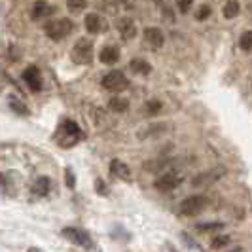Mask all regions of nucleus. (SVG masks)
<instances>
[{
    "mask_svg": "<svg viewBox=\"0 0 252 252\" xmlns=\"http://www.w3.org/2000/svg\"><path fill=\"white\" fill-rule=\"evenodd\" d=\"M80 139H82V129L78 127V124L72 120H63L59 129H57V139H55L59 142V146L70 148V146L78 144Z\"/></svg>",
    "mask_w": 252,
    "mask_h": 252,
    "instance_id": "nucleus-1",
    "label": "nucleus"
},
{
    "mask_svg": "<svg viewBox=\"0 0 252 252\" xmlns=\"http://www.w3.org/2000/svg\"><path fill=\"white\" fill-rule=\"evenodd\" d=\"M72 29H74V23H72L70 19L59 17V19H53V21H50V23H46L44 32H46V36L48 38L55 40V42H59V40H63V38L68 36V34L72 32Z\"/></svg>",
    "mask_w": 252,
    "mask_h": 252,
    "instance_id": "nucleus-2",
    "label": "nucleus"
},
{
    "mask_svg": "<svg viewBox=\"0 0 252 252\" xmlns=\"http://www.w3.org/2000/svg\"><path fill=\"white\" fill-rule=\"evenodd\" d=\"M70 57L78 64H89L93 59V42L88 38H80L70 50Z\"/></svg>",
    "mask_w": 252,
    "mask_h": 252,
    "instance_id": "nucleus-3",
    "label": "nucleus"
},
{
    "mask_svg": "<svg viewBox=\"0 0 252 252\" xmlns=\"http://www.w3.org/2000/svg\"><path fill=\"white\" fill-rule=\"evenodd\" d=\"M102 89H106V91H110V93H122V91H126L129 88V80H127V76L124 72H120V70H112V72H108V74L102 78Z\"/></svg>",
    "mask_w": 252,
    "mask_h": 252,
    "instance_id": "nucleus-4",
    "label": "nucleus"
},
{
    "mask_svg": "<svg viewBox=\"0 0 252 252\" xmlns=\"http://www.w3.org/2000/svg\"><path fill=\"white\" fill-rule=\"evenodd\" d=\"M207 203L209 201H207L205 195H189V197H186L184 201L180 203L178 211H180V215L184 216H195L205 211Z\"/></svg>",
    "mask_w": 252,
    "mask_h": 252,
    "instance_id": "nucleus-5",
    "label": "nucleus"
},
{
    "mask_svg": "<svg viewBox=\"0 0 252 252\" xmlns=\"http://www.w3.org/2000/svg\"><path fill=\"white\" fill-rule=\"evenodd\" d=\"M63 235L70 241V243H74V245L82 247V249H88V251L95 249V243L91 239V235H89L88 231L80 229V227H64Z\"/></svg>",
    "mask_w": 252,
    "mask_h": 252,
    "instance_id": "nucleus-6",
    "label": "nucleus"
},
{
    "mask_svg": "<svg viewBox=\"0 0 252 252\" xmlns=\"http://www.w3.org/2000/svg\"><path fill=\"white\" fill-rule=\"evenodd\" d=\"M144 42H146L150 48H154V50H159L165 42V36H163V32H161V29H158V27H148V29H144Z\"/></svg>",
    "mask_w": 252,
    "mask_h": 252,
    "instance_id": "nucleus-7",
    "label": "nucleus"
},
{
    "mask_svg": "<svg viewBox=\"0 0 252 252\" xmlns=\"http://www.w3.org/2000/svg\"><path fill=\"white\" fill-rule=\"evenodd\" d=\"M23 80L29 86V89H32V91H40L42 89V78H40V70H38L36 66H27L25 70H23Z\"/></svg>",
    "mask_w": 252,
    "mask_h": 252,
    "instance_id": "nucleus-8",
    "label": "nucleus"
},
{
    "mask_svg": "<svg viewBox=\"0 0 252 252\" xmlns=\"http://www.w3.org/2000/svg\"><path fill=\"white\" fill-rule=\"evenodd\" d=\"M118 32H120V36L124 38V40H133V38L137 36V25H135V21L131 17H122L118 21Z\"/></svg>",
    "mask_w": 252,
    "mask_h": 252,
    "instance_id": "nucleus-9",
    "label": "nucleus"
},
{
    "mask_svg": "<svg viewBox=\"0 0 252 252\" xmlns=\"http://www.w3.org/2000/svg\"><path fill=\"white\" fill-rule=\"evenodd\" d=\"M178 184H180V180H178L175 173H165V175H161L156 180V188L159 189V191H173Z\"/></svg>",
    "mask_w": 252,
    "mask_h": 252,
    "instance_id": "nucleus-10",
    "label": "nucleus"
},
{
    "mask_svg": "<svg viewBox=\"0 0 252 252\" xmlns=\"http://www.w3.org/2000/svg\"><path fill=\"white\" fill-rule=\"evenodd\" d=\"M51 13H53V8H51L50 4L44 2V0H38V2H34V6H32L31 17H32L34 21H40V19H44V17H50Z\"/></svg>",
    "mask_w": 252,
    "mask_h": 252,
    "instance_id": "nucleus-11",
    "label": "nucleus"
},
{
    "mask_svg": "<svg viewBox=\"0 0 252 252\" xmlns=\"http://www.w3.org/2000/svg\"><path fill=\"white\" fill-rule=\"evenodd\" d=\"M110 171H112L114 177L122 178V180H126V182L131 180V171H129V167H127L124 161H120V159H112V163H110Z\"/></svg>",
    "mask_w": 252,
    "mask_h": 252,
    "instance_id": "nucleus-12",
    "label": "nucleus"
},
{
    "mask_svg": "<svg viewBox=\"0 0 252 252\" xmlns=\"http://www.w3.org/2000/svg\"><path fill=\"white\" fill-rule=\"evenodd\" d=\"M50 188H51V182L48 177H38L36 180L32 182V193L38 195V197L48 195V193H50Z\"/></svg>",
    "mask_w": 252,
    "mask_h": 252,
    "instance_id": "nucleus-13",
    "label": "nucleus"
},
{
    "mask_svg": "<svg viewBox=\"0 0 252 252\" xmlns=\"http://www.w3.org/2000/svg\"><path fill=\"white\" fill-rule=\"evenodd\" d=\"M101 63L104 64H114L118 63V59H120V50L116 48V46H104L101 50Z\"/></svg>",
    "mask_w": 252,
    "mask_h": 252,
    "instance_id": "nucleus-14",
    "label": "nucleus"
},
{
    "mask_svg": "<svg viewBox=\"0 0 252 252\" xmlns=\"http://www.w3.org/2000/svg\"><path fill=\"white\" fill-rule=\"evenodd\" d=\"M84 23H86L88 32H91V34H97V32H101V31H102V21H101V17H99L97 13H88Z\"/></svg>",
    "mask_w": 252,
    "mask_h": 252,
    "instance_id": "nucleus-15",
    "label": "nucleus"
},
{
    "mask_svg": "<svg viewBox=\"0 0 252 252\" xmlns=\"http://www.w3.org/2000/svg\"><path fill=\"white\" fill-rule=\"evenodd\" d=\"M129 68H131L135 74H140V76H148L152 72V64L146 63V61H144V59H140V57L133 59V61L129 63Z\"/></svg>",
    "mask_w": 252,
    "mask_h": 252,
    "instance_id": "nucleus-16",
    "label": "nucleus"
},
{
    "mask_svg": "<svg viewBox=\"0 0 252 252\" xmlns=\"http://www.w3.org/2000/svg\"><path fill=\"white\" fill-rule=\"evenodd\" d=\"M108 108H110L112 112H126L127 108H129V101H127V99H122V97H112V99L108 101Z\"/></svg>",
    "mask_w": 252,
    "mask_h": 252,
    "instance_id": "nucleus-17",
    "label": "nucleus"
},
{
    "mask_svg": "<svg viewBox=\"0 0 252 252\" xmlns=\"http://www.w3.org/2000/svg\"><path fill=\"white\" fill-rule=\"evenodd\" d=\"M239 2L237 0H227L226 4H224V8H222V13H224V17L227 19H233L237 13H239Z\"/></svg>",
    "mask_w": 252,
    "mask_h": 252,
    "instance_id": "nucleus-18",
    "label": "nucleus"
},
{
    "mask_svg": "<svg viewBox=\"0 0 252 252\" xmlns=\"http://www.w3.org/2000/svg\"><path fill=\"white\" fill-rule=\"evenodd\" d=\"M66 8H68V12L80 13L88 8V2L86 0H66Z\"/></svg>",
    "mask_w": 252,
    "mask_h": 252,
    "instance_id": "nucleus-19",
    "label": "nucleus"
},
{
    "mask_svg": "<svg viewBox=\"0 0 252 252\" xmlns=\"http://www.w3.org/2000/svg\"><path fill=\"white\" fill-rule=\"evenodd\" d=\"M239 48L243 51L252 50V31H245V32L239 36Z\"/></svg>",
    "mask_w": 252,
    "mask_h": 252,
    "instance_id": "nucleus-20",
    "label": "nucleus"
},
{
    "mask_svg": "<svg viewBox=\"0 0 252 252\" xmlns=\"http://www.w3.org/2000/svg\"><path fill=\"white\" fill-rule=\"evenodd\" d=\"M197 229H199L201 233L220 231V229H224V224H222V222H205V224H197Z\"/></svg>",
    "mask_w": 252,
    "mask_h": 252,
    "instance_id": "nucleus-21",
    "label": "nucleus"
},
{
    "mask_svg": "<svg viewBox=\"0 0 252 252\" xmlns=\"http://www.w3.org/2000/svg\"><path fill=\"white\" fill-rule=\"evenodd\" d=\"M10 108H12L13 112L21 114V116H27V114H29V108H27L19 99H15V97H10Z\"/></svg>",
    "mask_w": 252,
    "mask_h": 252,
    "instance_id": "nucleus-22",
    "label": "nucleus"
},
{
    "mask_svg": "<svg viewBox=\"0 0 252 252\" xmlns=\"http://www.w3.org/2000/svg\"><path fill=\"white\" fill-rule=\"evenodd\" d=\"M227 245H229V237H227V235H216V237H213V241H211V247H213L215 251H220V249H224Z\"/></svg>",
    "mask_w": 252,
    "mask_h": 252,
    "instance_id": "nucleus-23",
    "label": "nucleus"
},
{
    "mask_svg": "<svg viewBox=\"0 0 252 252\" xmlns=\"http://www.w3.org/2000/svg\"><path fill=\"white\" fill-rule=\"evenodd\" d=\"M211 13H213V10H211V6H207V4H203L201 8L197 10V13H195V17H197L199 21H205V19H207V17H209Z\"/></svg>",
    "mask_w": 252,
    "mask_h": 252,
    "instance_id": "nucleus-24",
    "label": "nucleus"
},
{
    "mask_svg": "<svg viewBox=\"0 0 252 252\" xmlns=\"http://www.w3.org/2000/svg\"><path fill=\"white\" fill-rule=\"evenodd\" d=\"M159 110H161V102L159 101H148L146 102V112L150 114V116L158 114Z\"/></svg>",
    "mask_w": 252,
    "mask_h": 252,
    "instance_id": "nucleus-25",
    "label": "nucleus"
},
{
    "mask_svg": "<svg viewBox=\"0 0 252 252\" xmlns=\"http://www.w3.org/2000/svg\"><path fill=\"white\" fill-rule=\"evenodd\" d=\"M191 4H193V0H177V6L178 10H180V13H188Z\"/></svg>",
    "mask_w": 252,
    "mask_h": 252,
    "instance_id": "nucleus-26",
    "label": "nucleus"
},
{
    "mask_svg": "<svg viewBox=\"0 0 252 252\" xmlns=\"http://www.w3.org/2000/svg\"><path fill=\"white\" fill-rule=\"evenodd\" d=\"M64 177H66V186H68V188H74L76 178H74V175H72V169H70V167L64 169Z\"/></svg>",
    "mask_w": 252,
    "mask_h": 252,
    "instance_id": "nucleus-27",
    "label": "nucleus"
},
{
    "mask_svg": "<svg viewBox=\"0 0 252 252\" xmlns=\"http://www.w3.org/2000/svg\"><path fill=\"white\" fill-rule=\"evenodd\" d=\"M97 189H99V193H102V195H104V193H108V188H106V186H102L101 178H97Z\"/></svg>",
    "mask_w": 252,
    "mask_h": 252,
    "instance_id": "nucleus-28",
    "label": "nucleus"
},
{
    "mask_svg": "<svg viewBox=\"0 0 252 252\" xmlns=\"http://www.w3.org/2000/svg\"><path fill=\"white\" fill-rule=\"evenodd\" d=\"M227 252H243V249H233V251H227Z\"/></svg>",
    "mask_w": 252,
    "mask_h": 252,
    "instance_id": "nucleus-29",
    "label": "nucleus"
}]
</instances>
